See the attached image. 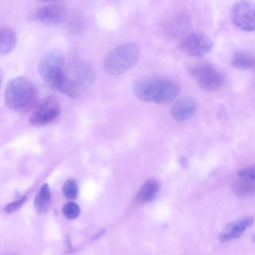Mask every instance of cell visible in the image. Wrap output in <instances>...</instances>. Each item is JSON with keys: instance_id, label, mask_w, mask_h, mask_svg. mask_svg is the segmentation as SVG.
<instances>
[{"instance_id": "cell-17", "label": "cell", "mask_w": 255, "mask_h": 255, "mask_svg": "<svg viewBox=\"0 0 255 255\" xmlns=\"http://www.w3.org/2000/svg\"><path fill=\"white\" fill-rule=\"evenodd\" d=\"M232 188L238 196L246 197L255 193V181L251 179L240 177L232 183Z\"/></svg>"}, {"instance_id": "cell-19", "label": "cell", "mask_w": 255, "mask_h": 255, "mask_svg": "<svg viewBox=\"0 0 255 255\" xmlns=\"http://www.w3.org/2000/svg\"><path fill=\"white\" fill-rule=\"evenodd\" d=\"M63 193L69 200L76 198L78 195V188L75 180L72 178L68 179L63 186Z\"/></svg>"}, {"instance_id": "cell-9", "label": "cell", "mask_w": 255, "mask_h": 255, "mask_svg": "<svg viewBox=\"0 0 255 255\" xmlns=\"http://www.w3.org/2000/svg\"><path fill=\"white\" fill-rule=\"evenodd\" d=\"M212 40L205 35L192 33L185 36L179 43V48L186 55L192 57H201L210 52L213 48Z\"/></svg>"}, {"instance_id": "cell-16", "label": "cell", "mask_w": 255, "mask_h": 255, "mask_svg": "<svg viewBox=\"0 0 255 255\" xmlns=\"http://www.w3.org/2000/svg\"><path fill=\"white\" fill-rule=\"evenodd\" d=\"M50 203L51 194L49 187L47 183H45L35 197L34 206L38 213L43 214L49 210Z\"/></svg>"}, {"instance_id": "cell-4", "label": "cell", "mask_w": 255, "mask_h": 255, "mask_svg": "<svg viewBox=\"0 0 255 255\" xmlns=\"http://www.w3.org/2000/svg\"><path fill=\"white\" fill-rule=\"evenodd\" d=\"M64 65V56L60 51L49 50L43 54L39 61V74L49 87L57 90L63 74Z\"/></svg>"}, {"instance_id": "cell-7", "label": "cell", "mask_w": 255, "mask_h": 255, "mask_svg": "<svg viewBox=\"0 0 255 255\" xmlns=\"http://www.w3.org/2000/svg\"><path fill=\"white\" fill-rule=\"evenodd\" d=\"M233 22L246 31L255 30V2L241 0L235 3L231 8Z\"/></svg>"}, {"instance_id": "cell-10", "label": "cell", "mask_w": 255, "mask_h": 255, "mask_svg": "<svg viewBox=\"0 0 255 255\" xmlns=\"http://www.w3.org/2000/svg\"><path fill=\"white\" fill-rule=\"evenodd\" d=\"M161 80L162 78L152 76L139 78L133 83V92L140 100L144 102H154L160 87Z\"/></svg>"}, {"instance_id": "cell-15", "label": "cell", "mask_w": 255, "mask_h": 255, "mask_svg": "<svg viewBox=\"0 0 255 255\" xmlns=\"http://www.w3.org/2000/svg\"><path fill=\"white\" fill-rule=\"evenodd\" d=\"M158 189V183L155 180L150 179L146 181L136 195V203L143 204L152 201L155 197Z\"/></svg>"}, {"instance_id": "cell-21", "label": "cell", "mask_w": 255, "mask_h": 255, "mask_svg": "<svg viewBox=\"0 0 255 255\" xmlns=\"http://www.w3.org/2000/svg\"><path fill=\"white\" fill-rule=\"evenodd\" d=\"M26 199V197L23 196L18 199L7 204L4 208V212L9 214L17 210L23 204Z\"/></svg>"}, {"instance_id": "cell-20", "label": "cell", "mask_w": 255, "mask_h": 255, "mask_svg": "<svg viewBox=\"0 0 255 255\" xmlns=\"http://www.w3.org/2000/svg\"><path fill=\"white\" fill-rule=\"evenodd\" d=\"M62 212L67 218L74 219L79 216L80 213V208L76 203L69 202L64 205Z\"/></svg>"}, {"instance_id": "cell-2", "label": "cell", "mask_w": 255, "mask_h": 255, "mask_svg": "<svg viewBox=\"0 0 255 255\" xmlns=\"http://www.w3.org/2000/svg\"><path fill=\"white\" fill-rule=\"evenodd\" d=\"M38 93L35 86L27 78L17 77L10 80L4 91L7 107L19 113H27L38 102Z\"/></svg>"}, {"instance_id": "cell-12", "label": "cell", "mask_w": 255, "mask_h": 255, "mask_svg": "<svg viewBox=\"0 0 255 255\" xmlns=\"http://www.w3.org/2000/svg\"><path fill=\"white\" fill-rule=\"evenodd\" d=\"M196 103L190 97H183L177 100L172 106L170 113L177 122H183L191 117L196 110Z\"/></svg>"}, {"instance_id": "cell-23", "label": "cell", "mask_w": 255, "mask_h": 255, "mask_svg": "<svg viewBox=\"0 0 255 255\" xmlns=\"http://www.w3.org/2000/svg\"><path fill=\"white\" fill-rule=\"evenodd\" d=\"M179 163L181 167L184 169L188 168L189 164L187 159L184 156H181L179 158Z\"/></svg>"}, {"instance_id": "cell-1", "label": "cell", "mask_w": 255, "mask_h": 255, "mask_svg": "<svg viewBox=\"0 0 255 255\" xmlns=\"http://www.w3.org/2000/svg\"><path fill=\"white\" fill-rule=\"evenodd\" d=\"M95 78L92 65L86 61H78L64 69L57 90L71 98H77L90 87Z\"/></svg>"}, {"instance_id": "cell-6", "label": "cell", "mask_w": 255, "mask_h": 255, "mask_svg": "<svg viewBox=\"0 0 255 255\" xmlns=\"http://www.w3.org/2000/svg\"><path fill=\"white\" fill-rule=\"evenodd\" d=\"M189 73L196 80L200 87L206 91L216 90L223 83L222 74L208 63L195 65L190 68Z\"/></svg>"}, {"instance_id": "cell-5", "label": "cell", "mask_w": 255, "mask_h": 255, "mask_svg": "<svg viewBox=\"0 0 255 255\" xmlns=\"http://www.w3.org/2000/svg\"><path fill=\"white\" fill-rule=\"evenodd\" d=\"M60 112V105L53 95H48L38 101L29 118L34 126L46 125L55 120Z\"/></svg>"}, {"instance_id": "cell-8", "label": "cell", "mask_w": 255, "mask_h": 255, "mask_svg": "<svg viewBox=\"0 0 255 255\" xmlns=\"http://www.w3.org/2000/svg\"><path fill=\"white\" fill-rule=\"evenodd\" d=\"M66 15V8L60 2L44 3L35 8L29 15L30 20L53 26L60 23Z\"/></svg>"}, {"instance_id": "cell-14", "label": "cell", "mask_w": 255, "mask_h": 255, "mask_svg": "<svg viewBox=\"0 0 255 255\" xmlns=\"http://www.w3.org/2000/svg\"><path fill=\"white\" fill-rule=\"evenodd\" d=\"M16 43V36L14 31L7 26H3L0 30V53L5 55L11 52Z\"/></svg>"}, {"instance_id": "cell-11", "label": "cell", "mask_w": 255, "mask_h": 255, "mask_svg": "<svg viewBox=\"0 0 255 255\" xmlns=\"http://www.w3.org/2000/svg\"><path fill=\"white\" fill-rule=\"evenodd\" d=\"M254 222L251 216H245L228 224L219 235L221 242H227L239 238Z\"/></svg>"}, {"instance_id": "cell-24", "label": "cell", "mask_w": 255, "mask_h": 255, "mask_svg": "<svg viewBox=\"0 0 255 255\" xmlns=\"http://www.w3.org/2000/svg\"><path fill=\"white\" fill-rule=\"evenodd\" d=\"M105 232V230H102L95 237V239H98L101 236L103 235Z\"/></svg>"}, {"instance_id": "cell-25", "label": "cell", "mask_w": 255, "mask_h": 255, "mask_svg": "<svg viewBox=\"0 0 255 255\" xmlns=\"http://www.w3.org/2000/svg\"><path fill=\"white\" fill-rule=\"evenodd\" d=\"M252 240L255 243V233L253 236Z\"/></svg>"}, {"instance_id": "cell-3", "label": "cell", "mask_w": 255, "mask_h": 255, "mask_svg": "<svg viewBox=\"0 0 255 255\" xmlns=\"http://www.w3.org/2000/svg\"><path fill=\"white\" fill-rule=\"evenodd\" d=\"M139 55L138 46L133 43L121 45L111 51L105 57L103 67L111 75L122 74L136 62Z\"/></svg>"}, {"instance_id": "cell-18", "label": "cell", "mask_w": 255, "mask_h": 255, "mask_svg": "<svg viewBox=\"0 0 255 255\" xmlns=\"http://www.w3.org/2000/svg\"><path fill=\"white\" fill-rule=\"evenodd\" d=\"M231 63L236 68L248 69L255 65V57L246 52H238L232 56Z\"/></svg>"}, {"instance_id": "cell-13", "label": "cell", "mask_w": 255, "mask_h": 255, "mask_svg": "<svg viewBox=\"0 0 255 255\" xmlns=\"http://www.w3.org/2000/svg\"><path fill=\"white\" fill-rule=\"evenodd\" d=\"M180 92L178 85L174 81L162 79L160 87L154 102L157 104H165L172 102Z\"/></svg>"}, {"instance_id": "cell-22", "label": "cell", "mask_w": 255, "mask_h": 255, "mask_svg": "<svg viewBox=\"0 0 255 255\" xmlns=\"http://www.w3.org/2000/svg\"><path fill=\"white\" fill-rule=\"evenodd\" d=\"M240 177H242L255 181V164L246 167L238 172Z\"/></svg>"}]
</instances>
